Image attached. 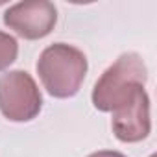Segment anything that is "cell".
<instances>
[{
  "mask_svg": "<svg viewBox=\"0 0 157 157\" xmlns=\"http://www.w3.org/2000/svg\"><path fill=\"white\" fill-rule=\"evenodd\" d=\"M89 70L85 54L67 43L46 46L37 61V74L46 93L54 98H72L78 94Z\"/></svg>",
  "mask_w": 157,
  "mask_h": 157,
  "instance_id": "cell-1",
  "label": "cell"
},
{
  "mask_svg": "<svg viewBox=\"0 0 157 157\" xmlns=\"http://www.w3.org/2000/svg\"><path fill=\"white\" fill-rule=\"evenodd\" d=\"M148 82V68L135 52L122 54L104 74L93 89V105L102 113H111L137 85Z\"/></svg>",
  "mask_w": 157,
  "mask_h": 157,
  "instance_id": "cell-2",
  "label": "cell"
},
{
  "mask_svg": "<svg viewBox=\"0 0 157 157\" xmlns=\"http://www.w3.org/2000/svg\"><path fill=\"white\" fill-rule=\"evenodd\" d=\"M43 107L35 80L26 70H10L0 76V113L11 122H30Z\"/></svg>",
  "mask_w": 157,
  "mask_h": 157,
  "instance_id": "cell-3",
  "label": "cell"
},
{
  "mask_svg": "<svg viewBox=\"0 0 157 157\" xmlns=\"http://www.w3.org/2000/svg\"><path fill=\"white\" fill-rule=\"evenodd\" d=\"M111 128L122 142H140L151 131L150 117V96L144 85H137L113 111Z\"/></svg>",
  "mask_w": 157,
  "mask_h": 157,
  "instance_id": "cell-4",
  "label": "cell"
},
{
  "mask_svg": "<svg viewBox=\"0 0 157 157\" xmlns=\"http://www.w3.org/2000/svg\"><path fill=\"white\" fill-rule=\"evenodd\" d=\"M57 22V10L48 0H28L13 4L4 13V24L17 35L37 41L46 37Z\"/></svg>",
  "mask_w": 157,
  "mask_h": 157,
  "instance_id": "cell-5",
  "label": "cell"
},
{
  "mask_svg": "<svg viewBox=\"0 0 157 157\" xmlns=\"http://www.w3.org/2000/svg\"><path fill=\"white\" fill-rule=\"evenodd\" d=\"M19 54V43L13 35L6 33V32H0V72L6 70Z\"/></svg>",
  "mask_w": 157,
  "mask_h": 157,
  "instance_id": "cell-6",
  "label": "cell"
},
{
  "mask_svg": "<svg viewBox=\"0 0 157 157\" xmlns=\"http://www.w3.org/2000/svg\"><path fill=\"white\" fill-rule=\"evenodd\" d=\"M89 157H126V155L120 151H115V150H100V151L91 153Z\"/></svg>",
  "mask_w": 157,
  "mask_h": 157,
  "instance_id": "cell-7",
  "label": "cell"
}]
</instances>
